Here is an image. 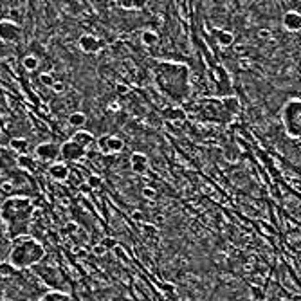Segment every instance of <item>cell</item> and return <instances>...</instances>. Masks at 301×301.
Returning <instances> with one entry per match:
<instances>
[{
	"mask_svg": "<svg viewBox=\"0 0 301 301\" xmlns=\"http://www.w3.org/2000/svg\"><path fill=\"white\" fill-rule=\"evenodd\" d=\"M52 90H54V92H58V94H61V92H63V90H65V85L61 83V81H54V83H52V87H51Z\"/></svg>",
	"mask_w": 301,
	"mask_h": 301,
	"instance_id": "cell-23",
	"label": "cell"
},
{
	"mask_svg": "<svg viewBox=\"0 0 301 301\" xmlns=\"http://www.w3.org/2000/svg\"><path fill=\"white\" fill-rule=\"evenodd\" d=\"M49 175H51L52 179L63 180L69 177V168H67V164H63V162H54V164L51 166V169H49Z\"/></svg>",
	"mask_w": 301,
	"mask_h": 301,
	"instance_id": "cell-13",
	"label": "cell"
},
{
	"mask_svg": "<svg viewBox=\"0 0 301 301\" xmlns=\"http://www.w3.org/2000/svg\"><path fill=\"white\" fill-rule=\"evenodd\" d=\"M283 27L287 29L289 33H298L301 27V16L298 11H289L283 14Z\"/></svg>",
	"mask_w": 301,
	"mask_h": 301,
	"instance_id": "cell-11",
	"label": "cell"
},
{
	"mask_svg": "<svg viewBox=\"0 0 301 301\" xmlns=\"http://www.w3.org/2000/svg\"><path fill=\"white\" fill-rule=\"evenodd\" d=\"M85 153H87V150H83L81 146H78L71 139L60 146V159L63 162H78V160L83 159Z\"/></svg>",
	"mask_w": 301,
	"mask_h": 301,
	"instance_id": "cell-5",
	"label": "cell"
},
{
	"mask_svg": "<svg viewBox=\"0 0 301 301\" xmlns=\"http://www.w3.org/2000/svg\"><path fill=\"white\" fill-rule=\"evenodd\" d=\"M11 148H14L16 151H25L27 141H24V139H13V141H11Z\"/></svg>",
	"mask_w": 301,
	"mask_h": 301,
	"instance_id": "cell-21",
	"label": "cell"
},
{
	"mask_svg": "<svg viewBox=\"0 0 301 301\" xmlns=\"http://www.w3.org/2000/svg\"><path fill=\"white\" fill-rule=\"evenodd\" d=\"M40 81H42V83H45L47 87H52V83H54V78H49V74H42V76H40Z\"/></svg>",
	"mask_w": 301,
	"mask_h": 301,
	"instance_id": "cell-24",
	"label": "cell"
},
{
	"mask_svg": "<svg viewBox=\"0 0 301 301\" xmlns=\"http://www.w3.org/2000/svg\"><path fill=\"white\" fill-rule=\"evenodd\" d=\"M215 38L218 40L222 47H229L231 43L235 42V36L231 33H226V31H215Z\"/></svg>",
	"mask_w": 301,
	"mask_h": 301,
	"instance_id": "cell-15",
	"label": "cell"
},
{
	"mask_svg": "<svg viewBox=\"0 0 301 301\" xmlns=\"http://www.w3.org/2000/svg\"><path fill=\"white\" fill-rule=\"evenodd\" d=\"M71 141H74L78 146H81L83 150H89L90 146L96 143V137L92 132H89V130H76L74 134H72Z\"/></svg>",
	"mask_w": 301,
	"mask_h": 301,
	"instance_id": "cell-9",
	"label": "cell"
},
{
	"mask_svg": "<svg viewBox=\"0 0 301 301\" xmlns=\"http://www.w3.org/2000/svg\"><path fill=\"white\" fill-rule=\"evenodd\" d=\"M98 146L99 150L103 151V153H119V151H123V148H125V143H123L121 137L118 136H103L99 137L98 141Z\"/></svg>",
	"mask_w": 301,
	"mask_h": 301,
	"instance_id": "cell-8",
	"label": "cell"
},
{
	"mask_svg": "<svg viewBox=\"0 0 301 301\" xmlns=\"http://www.w3.org/2000/svg\"><path fill=\"white\" fill-rule=\"evenodd\" d=\"M36 157L42 162H51L54 164L58 159H60V146L56 143H42V145L36 146V150H34Z\"/></svg>",
	"mask_w": 301,
	"mask_h": 301,
	"instance_id": "cell-7",
	"label": "cell"
},
{
	"mask_svg": "<svg viewBox=\"0 0 301 301\" xmlns=\"http://www.w3.org/2000/svg\"><path fill=\"white\" fill-rule=\"evenodd\" d=\"M188 69L177 63H160L157 71V81L162 92L175 101H184L189 94Z\"/></svg>",
	"mask_w": 301,
	"mask_h": 301,
	"instance_id": "cell-2",
	"label": "cell"
},
{
	"mask_svg": "<svg viewBox=\"0 0 301 301\" xmlns=\"http://www.w3.org/2000/svg\"><path fill=\"white\" fill-rule=\"evenodd\" d=\"M18 166H22V168H25V169H34V168H36V164H34V159H33V157H29L27 153L18 157Z\"/></svg>",
	"mask_w": 301,
	"mask_h": 301,
	"instance_id": "cell-19",
	"label": "cell"
},
{
	"mask_svg": "<svg viewBox=\"0 0 301 301\" xmlns=\"http://www.w3.org/2000/svg\"><path fill=\"white\" fill-rule=\"evenodd\" d=\"M85 123H87V116H85L83 112H72L71 116H69V125L78 128V130H81V127H83Z\"/></svg>",
	"mask_w": 301,
	"mask_h": 301,
	"instance_id": "cell-14",
	"label": "cell"
},
{
	"mask_svg": "<svg viewBox=\"0 0 301 301\" xmlns=\"http://www.w3.org/2000/svg\"><path fill=\"white\" fill-rule=\"evenodd\" d=\"M145 2H121L123 9H141Z\"/></svg>",
	"mask_w": 301,
	"mask_h": 301,
	"instance_id": "cell-22",
	"label": "cell"
},
{
	"mask_svg": "<svg viewBox=\"0 0 301 301\" xmlns=\"http://www.w3.org/2000/svg\"><path fill=\"white\" fill-rule=\"evenodd\" d=\"M43 256H45V249L40 242L31 236H20L14 238L13 249L9 253V265L16 269L34 267L42 262Z\"/></svg>",
	"mask_w": 301,
	"mask_h": 301,
	"instance_id": "cell-3",
	"label": "cell"
},
{
	"mask_svg": "<svg viewBox=\"0 0 301 301\" xmlns=\"http://www.w3.org/2000/svg\"><path fill=\"white\" fill-rule=\"evenodd\" d=\"M282 123L285 127V132L292 139H300L301 134V101L300 98H294L285 103L282 109Z\"/></svg>",
	"mask_w": 301,
	"mask_h": 301,
	"instance_id": "cell-4",
	"label": "cell"
},
{
	"mask_svg": "<svg viewBox=\"0 0 301 301\" xmlns=\"http://www.w3.org/2000/svg\"><path fill=\"white\" fill-rule=\"evenodd\" d=\"M33 213V202H31V198L24 197V195H13V197L5 198L4 204L0 206V217L7 224V233L11 238L25 236Z\"/></svg>",
	"mask_w": 301,
	"mask_h": 301,
	"instance_id": "cell-1",
	"label": "cell"
},
{
	"mask_svg": "<svg viewBox=\"0 0 301 301\" xmlns=\"http://www.w3.org/2000/svg\"><path fill=\"white\" fill-rule=\"evenodd\" d=\"M80 47L85 52H96L101 49V42L96 36H92V34H85L80 40Z\"/></svg>",
	"mask_w": 301,
	"mask_h": 301,
	"instance_id": "cell-12",
	"label": "cell"
},
{
	"mask_svg": "<svg viewBox=\"0 0 301 301\" xmlns=\"http://www.w3.org/2000/svg\"><path fill=\"white\" fill-rule=\"evenodd\" d=\"M141 42L146 47H153L157 43V34L153 33V31H145V33L141 34Z\"/></svg>",
	"mask_w": 301,
	"mask_h": 301,
	"instance_id": "cell-17",
	"label": "cell"
},
{
	"mask_svg": "<svg viewBox=\"0 0 301 301\" xmlns=\"http://www.w3.org/2000/svg\"><path fill=\"white\" fill-rule=\"evenodd\" d=\"M166 118L168 119H171V121H179V119H182L184 121V118H186V114H184V110L182 109H171V110H168L166 112Z\"/></svg>",
	"mask_w": 301,
	"mask_h": 301,
	"instance_id": "cell-20",
	"label": "cell"
},
{
	"mask_svg": "<svg viewBox=\"0 0 301 301\" xmlns=\"http://www.w3.org/2000/svg\"><path fill=\"white\" fill-rule=\"evenodd\" d=\"M22 38V29L13 20H0V40L4 43H16Z\"/></svg>",
	"mask_w": 301,
	"mask_h": 301,
	"instance_id": "cell-6",
	"label": "cell"
},
{
	"mask_svg": "<svg viewBox=\"0 0 301 301\" xmlns=\"http://www.w3.org/2000/svg\"><path fill=\"white\" fill-rule=\"evenodd\" d=\"M130 166H132V171L137 175H143L148 171V168H150V162H148V157L145 155V153H139V151H136V153H132V157H130Z\"/></svg>",
	"mask_w": 301,
	"mask_h": 301,
	"instance_id": "cell-10",
	"label": "cell"
},
{
	"mask_svg": "<svg viewBox=\"0 0 301 301\" xmlns=\"http://www.w3.org/2000/svg\"><path fill=\"white\" fill-rule=\"evenodd\" d=\"M90 184L92 186H99V179H90Z\"/></svg>",
	"mask_w": 301,
	"mask_h": 301,
	"instance_id": "cell-25",
	"label": "cell"
},
{
	"mask_svg": "<svg viewBox=\"0 0 301 301\" xmlns=\"http://www.w3.org/2000/svg\"><path fill=\"white\" fill-rule=\"evenodd\" d=\"M22 65H24L25 71H36L38 65H40V61H38V58H34V56H25L24 61H22Z\"/></svg>",
	"mask_w": 301,
	"mask_h": 301,
	"instance_id": "cell-18",
	"label": "cell"
},
{
	"mask_svg": "<svg viewBox=\"0 0 301 301\" xmlns=\"http://www.w3.org/2000/svg\"><path fill=\"white\" fill-rule=\"evenodd\" d=\"M42 301H72L71 296H67L65 292H47Z\"/></svg>",
	"mask_w": 301,
	"mask_h": 301,
	"instance_id": "cell-16",
	"label": "cell"
}]
</instances>
